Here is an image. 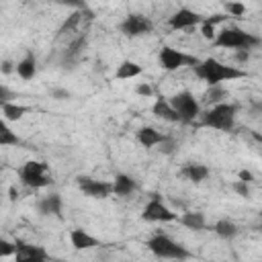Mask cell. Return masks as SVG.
I'll list each match as a JSON object with an SVG mask.
<instances>
[{"label": "cell", "instance_id": "obj_1", "mask_svg": "<svg viewBox=\"0 0 262 262\" xmlns=\"http://www.w3.org/2000/svg\"><path fill=\"white\" fill-rule=\"evenodd\" d=\"M194 74L199 78H203L209 86H215V84H221L225 80H237V78H244L248 76L244 70L239 68H233V66H225L213 57H207L205 61L196 63L194 66Z\"/></svg>", "mask_w": 262, "mask_h": 262}, {"label": "cell", "instance_id": "obj_2", "mask_svg": "<svg viewBox=\"0 0 262 262\" xmlns=\"http://www.w3.org/2000/svg\"><path fill=\"white\" fill-rule=\"evenodd\" d=\"M235 113H237V106H235V104L217 102V104H213V108H209L207 113H203V115H199V117H201V125H205V127L229 131V129L233 127Z\"/></svg>", "mask_w": 262, "mask_h": 262}, {"label": "cell", "instance_id": "obj_3", "mask_svg": "<svg viewBox=\"0 0 262 262\" xmlns=\"http://www.w3.org/2000/svg\"><path fill=\"white\" fill-rule=\"evenodd\" d=\"M260 43L258 37H254L252 33H246L237 27H229V29H223L217 33L213 45L215 47H227V49H239V47H246V49H252Z\"/></svg>", "mask_w": 262, "mask_h": 262}, {"label": "cell", "instance_id": "obj_4", "mask_svg": "<svg viewBox=\"0 0 262 262\" xmlns=\"http://www.w3.org/2000/svg\"><path fill=\"white\" fill-rule=\"evenodd\" d=\"M170 104L176 108V113L180 115V123H194V119L201 115V104L196 102V98L192 96V92L182 90L176 92L170 98Z\"/></svg>", "mask_w": 262, "mask_h": 262}, {"label": "cell", "instance_id": "obj_5", "mask_svg": "<svg viewBox=\"0 0 262 262\" xmlns=\"http://www.w3.org/2000/svg\"><path fill=\"white\" fill-rule=\"evenodd\" d=\"M18 176H20V180H23L27 186H31V188H43V186H47V184L51 182L47 164L35 162V160L27 162V164L20 168Z\"/></svg>", "mask_w": 262, "mask_h": 262}, {"label": "cell", "instance_id": "obj_6", "mask_svg": "<svg viewBox=\"0 0 262 262\" xmlns=\"http://www.w3.org/2000/svg\"><path fill=\"white\" fill-rule=\"evenodd\" d=\"M147 246H149V250H151L158 258H174V260L188 258V252H186L180 244H176L174 239H170V237L164 235V233L154 235V237L147 242Z\"/></svg>", "mask_w": 262, "mask_h": 262}, {"label": "cell", "instance_id": "obj_7", "mask_svg": "<svg viewBox=\"0 0 262 262\" xmlns=\"http://www.w3.org/2000/svg\"><path fill=\"white\" fill-rule=\"evenodd\" d=\"M196 57L188 55V53H182L174 47H162L160 49V66L162 70L166 72H176L178 68H184V66H196Z\"/></svg>", "mask_w": 262, "mask_h": 262}, {"label": "cell", "instance_id": "obj_8", "mask_svg": "<svg viewBox=\"0 0 262 262\" xmlns=\"http://www.w3.org/2000/svg\"><path fill=\"white\" fill-rule=\"evenodd\" d=\"M119 29H121V33L127 35V37H141V35L151 33L154 25H151V20H149L147 16H143V14H129V16L119 25Z\"/></svg>", "mask_w": 262, "mask_h": 262}, {"label": "cell", "instance_id": "obj_9", "mask_svg": "<svg viewBox=\"0 0 262 262\" xmlns=\"http://www.w3.org/2000/svg\"><path fill=\"white\" fill-rule=\"evenodd\" d=\"M78 186L82 188L84 194L92 196V199H106L108 194L115 192L113 182H104V180H94L88 176H80L78 178Z\"/></svg>", "mask_w": 262, "mask_h": 262}, {"label": "cell", "instance_id": "obj_10", "mask_svg": "<svg viewBox=\"0 0 262 262\" xmlns=\"http://www.w3.org/2000/svg\"><path fill=\"white\" fill-rule=\"evenodd\" d=\"M92 20V10L84 8V10H76L68 16V20L59 27L57 31V39L63 37V35H72V33H82V29Z\"/></svg>", "mask_w": 262, "mask_h": 262}, {"label": "cell", "instance_id": "obj_11", "mask_svg": "<svg viewBox=\"0 0 262 262\" xmlns=\"http://www.w3.org/2000/svg\"><path fill=\"white\" fill-rule=\"evenodd\" d=\"M141 219H143V221H176L178 215H176L174 211H170L160 199H151V201L143 207Z\"/></svg>", "mask_w": 262, "mask_h": 262}, {"label": "cell", "instance_id": "obj_12", "mask_svg": "<svg viewBox=\"0 0 262 262\" xmlns=\"http://www.w3.org/2000/svg\"><path fill=\"white\" fill-rule=\"evenodd\" d=\"M203 20H205V18H203L199 12H194V10H190V8H180V10H176V12L170 16L168 25H170V29L180 31V29H192L194 25H201Z\"/></svg>", "mask_w": 262, "mask_h": 262}, {"label": "cell", "instance_id": "obj_13", "mask_svg": "<svg viewBox=\"0 0 262 262\" xmlns=\"http://www.w3.org/2000/svg\"><path fill=\"white\" fill-rule=\"evenodd\" d=\"M14 260L16 262H43V260H47V252L39 246H29V244L16 242Z\"/></svg>", "mask_w": 262, "mask_h": 262}, {"label": "cell", "instance_id": "obj_14", "mask_svg": "<svg viewBox=\"0 0 262 262\" xmlns=\"http://www.w3.org/2000/svg\"><path fill=\"white\" fill-rule=\"evenodd\" d=\"M151 113H154L158 119H164V121H170V123H180V115H178L176 108L170 104V100H166L164 96L154 102Z\"/></svg>", "mask_w": 262, "mask_h": 262}, {"label": "cell", "instance_id": "obj_15", "mask_svg": "<svg viewBox=\"0 0 262 262\" xmlns=\"http://www.w3.org/2000/svg\"><path fill=\"white\" fill-rule=\"evenodd\" d=\"M37 209L41 215H55V217H61V196L57 192H51L47 196H43L39 203H37Z\"/></svg>", "mask_w": 262, "mask_h": 262}, {"label": "cell", "instance_id": "obj_16", "mask_svg": "<svg viewBox=\"0 0 262 262\" xmlns=\"http://www.w3.org/2000/svg\"><path fill=\"white\" fill-rule=\"evenodd\" d=\"M70 242L76 250H90V248L98 246V239L92 237L90 233H86L84 229H72L70 231Z\"/></svg>", "mask_w": 262, "mask_h": 262}, {"label": "cell", "instance_id": "obj_17", "mask_svg": "<svg viewBox=\"0 0 262 262\" xmlns=\"http://www.w3.org/2000/svg\"><path fill=\"white\" fill-rule=\"evenodd\" d=\"M137 139H139V143L143 147H154V145H160L166 139V135L160 133V131H156L154 127H141L137 131Z\"/></svg>", "mask_w": 262, "mask_h": 262}, {"label": "cell", "instance_id": "obj_18", "mask_svg": "<svg viewBox=\"0 0 262 262\" xmlns=\"http://www.w3.org/2000/svg\"><path fill=\"white\" fill-rule=\"evenodd\" d=\"M141 72H143V68L139 63H135L131 59H125V61L119 63V68L115 72V78L117 80H131V78H137Z\"/></svg>", "mask_w": 262, "mask_h": 262}, {"label": "cell", "instance_id": "obj_19", "mask_svg": "<svg viewBox=\"0 0 262 262\" xmlns=\"http://www.w3.org/2000/svg\"><path fill=\"white\" fill-rule=\"evenodd\" d=\"M180 176L188 178L190 182H203V180L209 176V168L203 166V164H186V166L180 170Z\"/></svg>", "mask_w": 262, "mask_h": 262}, {"label": "cell", "instance_id": "obj_20", "mask_svg": "<svg viewBox=\"0 0 262 262\" xmlns=\"http://www.w3.org/2000/svg\"><path fill=\"white\" fill-rule=\"evenodd\" d=\"M35 72H37L35 55H33V53H27V55L16 63V74H18L23 80H33V78H35Z\"/></svg>", "mask_w": 262, "mask_h": 262}, {"label": "cell", "instance_id": "obj_21", "mask_svg": "<svg viewBox=\"0 0 262 262\" xmlns=\"http://www.w3.org/2000/svg\"><path fill=\"white\" fill-rule=\"evenodd\" d=\"M113 186H115V194L127 196V194H131L135 190V180L131 176H127V174H117Z\"/></svg>", "mask_w": 262, "mask_h": 262}, {"label": "cell", "instance_id": "obj_22", "mask_svg": "<svg viewBox=\"0 0 262 262\" xmlns=\"http://www.w3.org/2000/svg\"><path fill=\"white\" fill-rule=\"evenodd\" d=\"M178 221H180L184 227H188V229H194V231H201V229H205V215H203V213H194V211H188V213L180 215V217H178Z\"/></svg>", "mask_w": 262, "mask_h": 262}, {"label": "cell", "instance_id": "obj_23", "mask_svg": "<svg viewBox=\"0 0 262 262\" xmlns=\"http://www.w3.org/2000/svg\"><path fill=\"white\" fill-rule=\"evenodd\" d=\"M29 113V106L16 104V102H2V115L6 121H18Z\"/></svg>", "mask_w": 262, "mask_h": 262}, {"label": "cell", "instance_id": "obj_24", "mask_svg": "<svg viewBox=\"0 0 262 262\" xmlns=\"http://www.w3.org/2000/svg\"><path fill=\"white\" fill-rule=\"evenodd\" d=\"M213 229H215V233L219 237H225V239H229V237H233L237 233V225L233 221H229V219H219Z\"/></svg>", "mask_w": 262, "mask_h": 262}, {"label": "cell", "instance_id": "obj_25", "mask_svg": "<svg viewBox=\"0 0 262 262\" xmlns=\"http://www.w3.org/2000/svg\"><path fill=\"white\" fill-rule=\"evenodd\" d=\"M225 96H227L225 88H221L219 84H215V86H211V88L205 92V96H203V102H205V104H217V102H221Z\"/></svg>", "mask_w": 262, "mask_h": 262}, {"label": "cell", "instance_id": "obj_26", "mask_svg": "<svg viewBox=\"0 0 262 262\" xmlns=\"http://www.w3.org/2000/svg\"><path fill=\"white\" fill-rule=\"evenodd\" d=\"M84 43H86L84 35H80L76 41H72V45H70L68 51H66V59H76V57L80 55V51L84 49Z\"/></svg>", "mask_w": 262, "mask_h": 262}, {"label": "cell", "instance_id": "obj_27", "mask_svg": "<svg viewBox=\"0 0 262 262\" xmlns=\"http://www.w3.org/2000/svg\"><path fill=\"white\" fill-rule=\"evenodd\" d=\"M20 139L16 137V133L8 127H2L0 129V145H16Z\"/></svg>", "mask_w": 262, "mask_h": 262}, {"label": "cell", "instance_id": "obj_28", "mask_svg": "<svg viewBox=\"0 0 262 262\" xmlns=\"http://www.w3.org/2000/svg\"><path fill=\"white\" fill-rule=\"evenodd\" d=\"M225 10H227L229 16H237V18L246 14V6L242 2H227L225 4Z\"/></svg>", "mask_w": 262, "mask_h": 262}, {"label": "cell", "instance_id": "obj_29", "mask_svg": "<svg viewBox=\"0 0 262 262\" xmlns=\"http://www.w3.org/2000/svg\"><path fill=\"white\" fill-rule=\"evenodd\" d=\"M217 25H211L209 20H203L201 23V33H203V37L207 39V41H215V37H217V29H215Z\"/></svg>", "mask_w": 262, "mask_h": 262}, {"label": "cell", "instance_id": "obj_30", "mask_svg": "<svg viewBox=\"0 0 262 262\" xmlns=\"http://www.w3.org/2000/svg\"><path fill=\"white\" fill-rule=\"evenodd\" d=\"M231 186H233V190H235L239 196H244V199H248V196H250V186H248V182H244V180H239V178H237Z\"/></svg>", "mask_w": 262, "mask_h": 262}, {"label": "cell", "instance_id": "obj_31", "mask_svg": "<svg viewBox=\"0 0 262 262\" xmlns=\"http://www.w3.org/2000/svg\"><path fill=\"white\" fill-rule=\"evenodd\" d=\"M14 252H16V244H14V246L8 244V242H2V244H0V256H2V258L10 256V254L14 256Z\"/></svg>", "mask_w": 262, "mask_h": 262}, {"label": "cell", "instance_id": "obj_32", "mask_svg": "<svg viewBox=\"0 0 262 262\" xmlns=\"http://www.w3.org/2000/svg\"><path fill=\"white\" fill-rule=\"evenodd\" d=\"M55 2L66 4V6H72V8H76V10H84V8H88L84 0H55Z\"/></svg>", "mask_w": 262, "mask_h": 262}, {"label": "cell", "instance_id": "obj_33", "mask_svg": "<svg viewBox=\"0 0 262 262\" xmlns=\"http://www.w3.org/2000/svg\"><path fill=\"white\" fill-rule=\"evenodd\" d=\"M235 59H237L239 63H246V61L250 59V51H248L246 47H239V49H235Z\"/></svg>", "mask_w": 262, "mask_h": 262}, {"label": "cell", "instance_id": "obj_34", "mask_svg": "<svg viewBox=\"0 0 262 262\" xmlns=\"http://www.w3.org/2000/svg\"><path fill=\"white\" fill-rule=\"evenodd\" d=\"M135 92H137L139 96H151V94H154V88H151L149 84H137Z\"/></svg>", "mask_w": 262, "mask_h": 262}, {"label": "cell", "instance_id": "obj_35", "mask_svg": "<svg viewBox=\"0 0 262 262\" xmlns=\"http://www.w3.org/2000/svg\"><path fill=\"white\" fill-rule=\"evenodd\" d=\"M51 96L57 98V100H68V98H70V92H68L66 88H55V90L51 92Z\"/></svg>", "mask_w": 262, "mask_h": 262}, {"label": "cell", "instance_id": "obj_36", "mask_svg": "<svg viewBox=\"0 0 262 262\" xmlns=\"http://www.w3.org/2000/svg\"><path fill=\"white\" fill-rule=\"evenodd\" d=\"M10 98H12V92L2 84V86H0V104H2V102H10Z\"/></svg>", "mask_w": 262, "mask_h": 262}, {"label": "cell", "instance_id": "obj_37", "mask_svg": "<svg viewBox=\"0 0 262 262\" xmlns=\"http://www.w3.org/2000/svg\"><path fill=\"white\" fill-rule=\"evenodd\" d=\"M227 18H229V14H213V16H207L205 20H209L211 25H219V23H223Z\"/></svg>", "mask_w": 262, "mask_h": 262}, {"label": "cell", "instance_id": "obj_38", "mask_svg": "<svg viewBox=\"0 0 262 262\" xmlns=\"http://www.w3.org/2000/svg\"><path fill=\"white\" fill-rule=\"evenodd\" d=\"M237 178H239V180H244V182H248V184H250V182H252V180H254V174H252V172H250V170H239V172H237Z\"/></svg>", "mask_w": 262, "mask_h": 262}, {"label": "cell", "instance_id": "obj_39", "mask_svg": "<svg viewBox=\"0 0 262 262\" xmlns=\"http://www.w3.org/2000/svg\"><path fill=\"white\" fill-rule=\"evenodd\" d=\"M12 72V63L6 59V61H2V74H10Z\"/></svg>", "mask_w": 262, "mask_h": 262}, {"label": "cell", "instance_id": "obj_40", "mask_svg": "<svg viewBox=\"0 0 262 262\" xmlns=\"http://www.w3.org/2000/svg\"><path fill=\"white\" fill-rule=\"evenodd\" d=\"M16 196H18V190H16V188H14V186H12V188H10V199H12V201H14V199H16Z\"/></svg>", "mask_w": 262, "mask_h": 262}, {"label": "cell", "instance_id": "obj_41", "mask_svg": "<svg viewBox=\"0 0 262 262\" xmlns=\"http://www.w3.org/2000/svg\"><path fill=\"white\" fill-rule=\"evenodd\" d=\"M260 231H262V225H260Z\"/></svg>", "mask_w": 262, "mask_h": 262}, {"label": "cell", "instance_id": "obj_42", "mask_svg": "<svg viewBox=\"0 0 262 262\" xmlns=\"http://www.w3.org/2000/svg\"><path fill=\"white\" fill-rule=\"evenodd\" d=\"M260 215H262V213H260Z\"/></svg>", "mask_w": 262, "mask_h": 262}]
</instances>
